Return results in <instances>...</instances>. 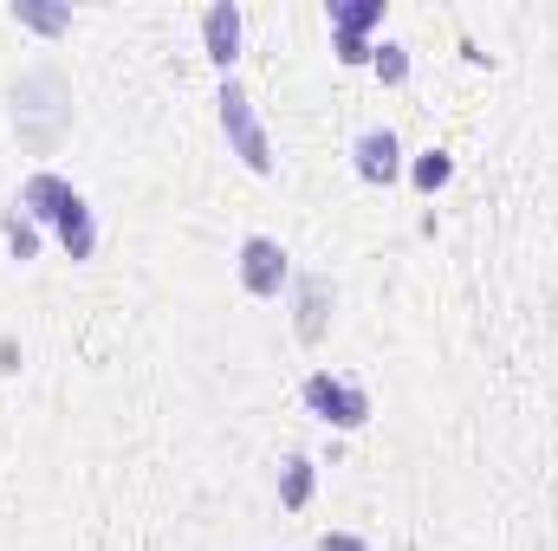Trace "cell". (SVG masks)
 Returning <instances> with one entry per match:
<instances>
[{
  "mask_svg": "<svg viewBox=\"0 0 558 551\" xmlns=\"http://www.w3.org/2000/svg\"><path fill=\"white\" fill-rule=\"evenodd\" d=\"M305 493H312V461H286V474H279V500H286V506H305Z\"/></svg>",
  "mask_w": 558,
  "mask_h": 551,
  "instance_id": "cell-11",
  "label": "cell"
},
{
  "mask_svg": "<svg viewBox=\"0 0 558 551\" xmlns=\"http://www.w3.org/2000/svg\"><path fill=\"white\" fill-rule=\"evenodd\" d=\"M305 403H312V415H325V421H338V428H364V421H371V396H364L357 383H338L331 370L305 377Z\"/></svg>",
  "mask_w": 558,
  "mask_h": 551,
  "instance_id": "cell-2",
  "label": "cell"
},
{
  "mask_svg": "<svg viewBox=\"0 0 558 551\" xmlns=\"http://www.w3.org/2000/svg\"><path fill=\"white\" fill-rule=\"evenodd\" d=\"M299 298H305L299 338H318V325H325V279H299Z\"/></svg>",
  "mask_w": 558,
  "mask_h": 551,
  "instance_id": "cell-10",
  "label": "cell"
},
{
  "mask_svg": "<svg viewBox=\"0 0 558 551\" xmlns=\"http://www.w3.org/2000/svg\"><path fill=\"white\" fill-rule=\"evenodd\" d=\"M357 175L364 182H397L403 175V143H397V131H364L357 137Z\"/></svg>",
  "mask_w": 558,
  "mask_h": 551,
  "instance_id": "cell-4",
  "label": "cell"
},
{
  "mask_svg": "<svg viewBox=\"0 0 558 551\" xmlns=\"http://www.w3.org/2000/svg\"><path fill=\"white\" fill-rule=\"evenodd\" d=\"M371 52H377V46H364L357 33H338V59H344V65H371Z\"/></svg>",
  "mask_w": 558,
  "mask_h": 551,
  "instance_id": "cell-15",
  "label": "cell"
},
{
  "mask_svg": "<svg viewBox=\"0 0 558 551\" xmlns=\"http://www.w3.org/2000/svg\"><path fill=\"white\" fill-rule=\"evenodd\" d=\"M448 175H454V162H448L441 149H422V156H416V188H428V195H435Z\"/></svg>",
  "mask_w": 558,
  "mask_h": 551,
  "instance_id": "cell-12",
  "label": "cell"
},
{
  "mask_svg": "<svg viewBox=\"0 0 558 551\" xmlns=\"http://www.w3.org/2000/svg\"><path fill=\"white\" fill-rule=\"evenodd\" d=\"M221 131H228V143L241 149V162L254 169V175H267L274 169V156H267V137H260V124H254V111H247V91L228 78L221 85Z\"/></svg>",
  "mask_w": 558,
  "mask_h": 551,
  "instance_id": "cell-1",
  "label": "cell"
},
{
  "mask_svg": "<svg viewBox=\"0 0 558 551\" xmlns=\"http://www.w3.org/2000/svg\"><path fill=\"white\" fill-rule=\"evenodd\" d=\"M371 65H377V78H384V85H403V78H410V52H403V46H377V52H371Z\"/></svg>",
  "mask_w": 558,
  "mask_h": 551,
  "instance_id": "cell-13",
  "label": "cell"
},
{
  "mask_svg": "<svg viewBox=\"0 0 558 551\" xmlns=\"http://www.w3.org/2000/svg\"><path fill=\"white\" fill-rule=\"evenodd\" d=\"M7 247H13V260H33V254H39V228H33V215H26V208H13V215H7Z\"/></svg>",
  "mask_w": 558,
  "mask_h": 551,
  "instance_id": "cell-8",
  "label": "cell"
},
{
  "mask_svg": "<svg viewBox=\"0 0 558 551\" xmlns=\"http://www.w3.org/2000/svg\"><path fill=\"white\" fill-rule=\"evenodd\" d=\"M318 551H371V546H364L357 532H325V539H318Z\"/></svg>",
  "mask_w": 558,
  "mask_h": 551,
  "instance_id": "cell-16",
  "label": "cell"
},
{
  "mask_svg": "<svg viewBox=\"0 0 558 551\" xmlns=\"http://www.w3.org/2000/svg\"><path fill=\"white\" fill-rule=\"evenodd\" d=\"M72 201H78V188H72V182H59V175H33V182L20 188V208H26L33 221H59Z\"/></svg>",
  "mask_w": 558,
  "mask_h": 551,
  "instance_id": "cell-6",
  "label": "cell"
},
{
  "mask_svg": "<svg viewBox=\"0 0 558 551\" xmlns=\"http://www.w3.org/2000/svg\"><path fill=\"white\" fill-rule=\"evenodd\" d=\"M13 20H26V26H39V33L72 26V13H59V7H13Z\"/></svg>",
  "mask_w": 558,
  "mask_h": 551,
  "instance_id": "cell-14",
  "label": "cell"
},
{
  "mask_svg": "<svg viewBox=\"0 0 558 551\" xmlns=\"http://www.w3.org/2000/svg\"><path fill=\"white\" fill-rule=\"evenodd\" d=\"M384 20V0H364V7H331V26L338 33H357L364 39V26H377Z\"/></svg>",
  "mask_w": 558,
  "mask_h": 551,
  "instance_id": "cell-9",
  "label": "cell"
},
{
  "mask_svg": "<svg viewBox=\"0 0 558 551\" xmlns=\"http://www.w3.org/2000/svg\"><path fill=\"white\" fill-rule=\"evenodd\" d=\"M59 241L72 247V260H85V254H92V241H98V228H92V208H85V201H72V208L59 215Z\"/></svg>",
  "mask_w": 558,
  "mask_h": 551,
  "instance_id": "cell-7",
  "label": "cell"
},
{
  "mask_svg": "<svg viewBox=\"0 0 558 551\" xmlns=\"http://www.w3.org/2000/svg\"><path fill=\"white\" fill-rule=\"evenodd\" d=\"M241 285L254 298H279V285H286V247L267 241V234H247L241 241Z\"/></svg>",
  "mask_w": 558,
  "mask_h": 551,
  "instance_id": "cell-3",
  "label": "cell"
},
{
  "mask_svg": "<svg viewBox=\"0 0 558 551\" xmlns=\"http://www.w3.org/2000/svg\"><path fill=\"white\" fill-rule=\"evenodd\" d=\"M202 46H208V59L215 65H234V52H241V7H208L202 13Z\"/></svg>",
  "mask_w": 558,
  "mask_h": 551,
  "instance_id": "cell-5",
  "label": "cell"
}]
</instances>
